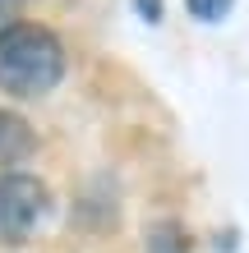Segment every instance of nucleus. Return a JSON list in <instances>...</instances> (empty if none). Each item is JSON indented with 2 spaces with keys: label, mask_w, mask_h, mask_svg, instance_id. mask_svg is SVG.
Segmentation results:
<instances>
[{
  "label": "nucleus",
  "mask_w": 249,
  "mask_h": 253,
  "mask_svg": "<svg viewBox=\"0 0 249 253\" xmlns=\"http://www.w3.org/2000/svg\"><path fill=\"white\" fill-rule=\"evenodd\" d=\"M65 74V46L42 23H5L0 28V87L9 97H42Z\"/></svg>",
  "instance_id": "f257e3e1"
},
{
  "label": "nucleus",
  "mask_w": 249,
  "mask_h": 253,
  "mask_svg": "<svg viewBox=\"0 0 249 253\" xmlns=\"http://www.w3.org/2000/svg\"><path fill=\"white\" fill-rule=\"evenodd\" d=\"M51 212V193L42 180H33V175H0V235H28L37 230V221Z\"/></svg>",
  "instance_id": "f03ea898"
},
{
  "label": "nucleus",
  "mask_w": 249,
  "mask_h": 253,
  "mask_svg": "<svg viewBox=\"0 0 249 253\" xmlns=\"http://www.w3.org/2000/svg\"><path fill=\"white\" fill-rule=\"evenodd\" d=\"M33 152H37L33 125H28L23 115L0 111V166H5V161H23V157H33Z\"/></svg>",
  "instance_id": "7ed1b4c3"
},
{
  "label": "nucleus",
  "mask_w": 249,
  "mask_h": 253,
  "mask_svg": "<svg viewBox=\"0 0 249 253\" xmlns=\"http://www.w3.org/2000/svg\"><path fill=\"white\" fill-rule=\"evenodd\" d=\"M226 9H231V0H189V14L203 23H217V19H226Z\"/></svg>",
  "instance_id": "20e7f679"
},
{
  "label": "nucleus",
  "mask_w": 249,
  "mask_h": 253,
  "mask_svg": "<svg viewBox=\"0 0 249 253\" xmlns=\"http://www.w3.org/2000/svg\"><path fill=\"white\" fill-rule=\"evenodd\" d=\"M143 14H148V19H157V0H143Z\"/></svg>",
  "instance_id": "39448f33"
}]
</instances>
